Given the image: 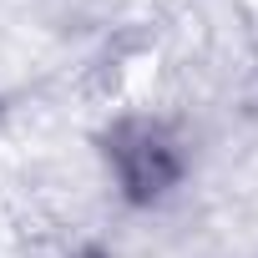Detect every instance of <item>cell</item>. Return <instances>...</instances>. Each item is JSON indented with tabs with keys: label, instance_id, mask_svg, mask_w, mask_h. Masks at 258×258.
<instances>
[{
	"label": "cell",
	"instance_id": "1",
	"mask_svg": "<svg viewBox=\"0 0 258 258\" xmlns=\"http://www.w3.org/2000/svg\"><path fill=\"white\" fill-rule=\"evenodd\" d=\"M111 167H116V182L126 187V198H137V203L162 198L182 177L177 147L157 132V126H147V121H126L111 137Z\"/></svg>",
	"mask_w": 258,
	"mask_h": 258
}]
</instances>
